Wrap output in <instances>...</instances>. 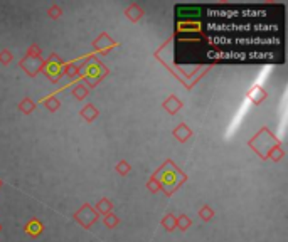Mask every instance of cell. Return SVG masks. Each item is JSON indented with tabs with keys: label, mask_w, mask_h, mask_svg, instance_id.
Returning a JSON list of instances; mask_svg holds the SVG:
<instances>
[{
	"label": "cell",
	"mask_w": 288,
	"mask_h": 242,
	"mask_svg": "<svg viewBox=\"0 0 288 242\" xmlns=\"http://www.w3.org/2000/svg\"><path fill=\"white\" fill-rule=\"evenodd\" d=\"M179 32H199V24L197 22H182L179 24Z\"/></svg>",
	"instance_id": "2"
},
{
	"label": "cell",
	"mask_w": 288,
	"mask_h": 242,
	"mask_svg": "<svg viewBox=\"0 0 288 242\" xmlns=\"http://www.w3.org/2000/svg\"><path fill=\"white\" fill-rule=\"evenodd\" d=\"M208 29H212V30H219V32H223V30H226V32H236V30H240V32H250V30H273L275 27L273 26H265V24H253V26H241V24H238V26H234V24H209Z\"/></svg>",
	"instance_id": "1"
},
{
	"label": "cell",
	"mask_w": 288,
	"mask_h": 242,
	"mask_svg": "<svg viewBox=\"0 0 288 242\" xmlns=\"http://www.w3.org/2000/svg\"><path fill=\"white\" fill-rule=\"evenodd\" d=\"M48 74L51 76V78H58V74L61 72V64H58L56 61H52V62H49L48 64Z\"/></svg>",
	"instance_id": "3"
},
{
	"label": "cell",
	"mask_w": 288,
	"mask_h": 242,
	"mask_svg": "<svg viewBox=\"0 0 288 242\" xmlns=\"http://www.w3.org/2000/svg\"><path fill=\"white\" fill-rule=\"evenodd\" d=\"M160 180H162V184L165 185V187H172V185H176V180H174V173H162L160 175Z\"/></svg>",
	"instance_id": "4"
},
{
	"label": "cell",
	"mask_w": 288,
	"mask_h": 242,
	"mask_svg": "<svg viewBox=\"0 0 288 242\" xmlns=\"http://www.w3.org/2000/svg\"><path fill=\"white\" fill-rule=\"evenodd\" d=\"M101 74V68H99V66H96V64H91L90 68H88V76H90V78H98V76Z\"/></svg>",
	"instance_id": "5"
}]
</instances>
